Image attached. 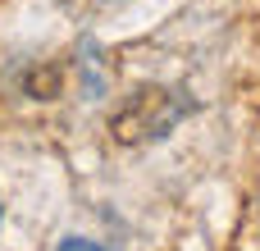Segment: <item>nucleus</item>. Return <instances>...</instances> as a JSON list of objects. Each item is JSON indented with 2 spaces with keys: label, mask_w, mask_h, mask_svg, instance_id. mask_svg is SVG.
<instances>
[{
  "label": "nucleus",
  "mask_w": 260,
  "mask_h": 251,
  "mask_svg": "<svg viewBox=\"0 0 260 251\" xmlns=\"http://www.w3.org/2000/svg\"><path fill=\"white\" fill-rule=\"evenodd\" d=\"M59 251H105V247H96V242H87V238H69Z\"/></svg>",
  "instance_id": "obj_1"
}]
</instances>
